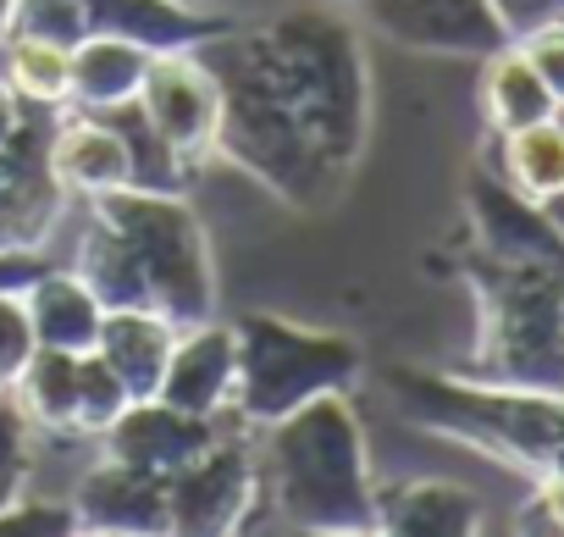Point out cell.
Returning a JSON list of instances; mask_svg holds the SVG:
<instances>
[{
  "instance_id": "6da1fadb",
  "label": "cell",
  "mask_w": 564,
  "mask_h": 537,
  "mask_svg": "<svg viewBox=\"0 0 564 537\" xmlns=\"http://www.w3.org/2000/svg\"><path fill=\"white\" fill-rule=\"evenodd\" d=\"M221 84L216 155L289 211H333L371 139V62L344 7H282L265 23L205 34Z\"/></svg>"
},
{
  "instance_id": "7a4b0ae2",
  "label": "cell",
  "mask_w": 564,
  "mask_h": 537,
  "mask_svg": "<svg viewBox=\"0 0 564 537\" xmlns=\"http://www.w3.org/2000/svg\"><path fill=\"white\" fill-rule=\"evenodd\" d=\"M73 272L100 294V305H150L177 333L216 316V255L205 222L183 194L117 189L84 200V233Z\"/></svg>"
},
{
  "instance_id": "3957f363",
  "label": "cell",
  "mask_w": 564,
  "mask_h": 537,
  "mask_svg": "<svg viewBox=\"0 0 564 537\" xmlns=\"http://www.w3.org/2000/svg\"><path fill=\"white\" fill-rule=\"evenodd\" d=\"M254 515H271L289 531H377V476L349 394H322L271 427H254Z\"/></svg>"
},
{
  "instance_id": "277c9868",
  "label": "cell",
  "mask_w": 564,
  "mask_h": 537,
  "mask_svg": "<svg viewBox=\"0 0 564 537\" xmlns=\"http://www.w3.org/2000/svg\"><path fill=\"white\" fill-rule=\"evenodd\" d=\"M459 278L476 300V344L465 377L564 394V255L459 249Z\"/></svg>"
},
{
  "instance_id": "5b68a950",
  "label": "cell",
  "mask_w": 564,
  "mask_h": 537,
  "mask_svg": "<svg viewBox=\"0 0 564 537\" xmlns=\"http://www.w3.org/2000/svg\"><path fill=\"white\" fill-rule=\"evenodd\" d=\"M388 399L404 421L448 443H465L531 482L564 471V394L481 383L465 372L388 366Z\"/></svg>"
},
{
  "instance_id": "8992f818",
  "label": "cell",
  "mask_w": 564,
  "mask_h": 537,
  "mask_svg": "<svg viewBox=\"0 0 564 537\" xmlns=\"http://www.w3.org/2000/svg\"><path fill=\"white\" fill-rule=\"evenodd\" d=\"M232 333H238L232 416L243 427H271L322 394H349L366 372V355L355 339L327 333V327H300L271 311L238 316Z\"/></svg>"
},
{
  "instance_id": "52a82bcc",
  "label": "cell",
  "mask_w": 564,
  "mask_h": 537,
  "mask_svg": "<svg viewBox=\"0 0 564 537\" xmlns=\"http://www.w3.org/2000/svg\"><path fill=\"white\" fill-rule=\"evenodd\" d=\"M254 427H227L205 454L166 476V531L177 537H227L249 531L254 515Z\"/></svg>"
},
{
  "instance_id": "ba28073f",
  "label": "cell",
  "mask_w": 564,
  "mask_h": 537,
  "mask_svg": "<svg viewBox=\"0 0 564 537\" xmlns=\"http://www.w3.org/2000/svg\"><path fill=\"white\" fill-rule=\"evenodd\" d=\"M139 117L144 128L177 155V167L188 178L205 172V161H216V128H221V84L216 73L199 62L194 45H172L155 51L139 84Z\"/></svg>"
},
{
  "instance_id": "9c48e42d",
  "label": "cell",
  "mask_w": 564,
  "mask_h": 537,
  "mask_svg": "<svg viewBox=\"0 0 564 537\" xmlns=\"http://www.w3.org/2000/svg\"><path fill=\"white\" fill-rule=\"evenodd\" d=\"M51 117L56 111L34 117L29 106V122L18 128V139L0 144V249L45 244L73 205V194L51 172Z\"/></svg>"
},
{
  "instance_id": "30bf717a",
  "label": "cell",
  "mask_w": 564,
  "mask_h": 537,
  "mask_svg": "<svg viewBox=\"0 0 564 537\" xmlns=\"http://www.w3.org/2000/svg\"><path fill=\"white\" fill-rule=\"evenodd\" d=\"M360 18L382 40H393L404 51H421V56L481 62L498 45H509L492 0H366Z\"/></svg>"
},
{
  "instance_id": "8fae6325",
  "label": "cell",
  "mask_w": 564,
  "mask_h": 537,
  "mask_svg": "<svg viewBox=\"0 0 564 537\" xmlns=\"http://www.w3.org/2000/svg\"><path fill=\"white\" fill-rule=\"evenodd\" d=\"M51 172L73 200H100L117 189H139L133 139L117 117L100 111H56L51 117Z\"/></svg>"
},
{
  "instance_id": "7c38bea8",
  "label": "cell",
  "mask_w": 564,
  "mask_h": 537,
  "mask_svg": "<svg viewBox=\"0 0 564 537\" xmlns=\"http://www.w3.org/2000/svg\"><path fill=\"white\" fill-rule=\"evenodd\" d=\"M227 421H232V410L227 416H188V410H172L161 399H133L100 432V443L122 465H139L150 476H172L177 465H188L194 454H205L227 432Z\"/></svg>"
},
{
  "instance_id": "4fadbf2b",
  "label": "cell",
  "mask_w": 564,
  "mask_h": 537,
  "mask_svg": "<svg viewBox=\"0 0 564 537\" xmlns=\"http://www.w3.org/2000/svg\"><path fill=\"white\" fill-rule=\"evenodd\" d=\"M232 388H238V333L232 322H199L183 327L172 344V361L161 372L155 399L188 416H227L232 410Z\"/></svg>"
},
{
  "instance_id": "5bb4252c",
  "label": "cell",
  "mask_w": 564,
  "mask_h": 537,
  "mask_svg": "<svg viewBox=\"0 0 564 537\" xmlns=\"http://www.w3.org/2000/svg\"><path fill=\"white\" fill-rule=\"evenodd\" d=\"M73 515H78V531L161 537L166 531V476H150V471L106 454L95 471H84V482L73 493Z\"/></svg>"
},
{
  "instance_id": "9a60e30c",
  "label": "cell",
  "mask_w": 564,
  "mask_h": 537,
  "mask_svg": "<svg viewBox=\"0 0 564 537\" xmlns=\"http://www.w3.org/2000/svg\"><path fill=\"white\" fill-rule=\"evenodd\" d=\"M377 531L476 537L487 531V504L454 476H399V482H377Z\"/></svg>"
},
{
  "instance_id": "2e32d148",
  "label": "cell",
  "mask_w": 564,
  "mask_h": 537,
  "mask_svg": "<svg viewBox=\"0 0 564 537\" xmlns=\"http://www.w3.org/2000/svg\"><path fill=\"white\" fill-rule=\"evenodd\" d=\"M23 316H29V339L40 350H67V355H84L95 350L100 339V294L73 272V266H45V272L23 289Z\"/></svg>"
},
{
  "instance_id": "e0dca14e",
  "label": "cell",
  "mask_w": 564,
  "mask_h": 537,
  "mask_svg": "<svg viewBox=\"0 0 564 537\" xmlns=\"http://www.w3.org/2000/svg\"><path fill=\"white\" fill-rule=\"evenodd\" d=\"M150 45L128 40V34H84L67 62H73V95L67 106L73 111H122L139 100V84H144V67H150Z\"/></svg>"
},
{
  "instance_id": "ac0fdd59",
  "label": "cell",
  "mask_w": 564,
  "mask_h": 537,
  "mask_svg": "<svg viewBox=\"0 0 564 537\" xmlns=\"http://www.w3.org/2000/svg\"><path fill=\"white\" fill-rule=\"evenodd\" d=\"M172 344H177V327L150 305H111L100 316V339H95L100 361L128 383L133 399H155L161 372L172 361Z\"/></svg>"
},
{
  "instance_id": "d6986e66",
  "label": "cell",
  "mask_w": 564,
  "mask_h": 537,
  "mask_svg": "<svg viewBox=\"0 0 564 537\" xmlns=\"http://www.w3.org/2000/svg\"><path fill=\"white\" fill-rule=\"evenodd\" d=\"M481 117H487V133L492 139L558 117V100L547 95L542 73L525 62V51L514 40L498 45L492 56H481Z\"/></svg>"
},
{
  "instance_id": "ffe728a7",
  "label": "cell",
  "mask_w": 564,
  "mask_h": 537,
  "mask_svg": "<svg viewBox=\"0 0 564 537\" xmlns=\"http://www.w3.org/2000/svg\"><path fill=\"white\" fill-rule=\"evenodd\" d=\"M12 399L34 421L40 438H84V427H78V355L34 344L12 377Z\"/></svg>"
},
{
  "instance_id": "44dd1931",
  "label": "cell",
  "mask_w": 564,
  "mask_h": 537,
  "mask_svg": "<svg viewBox=\"0 0 564 537\" xmlns=\"http://www.w3.org/2000/svg\"><path fill=\"white\" fill-rule=\"evenodd\" d=\"M492 172L509 189H520L525 200L547 205L564 189V117H547V122L492 139Z\"/></svg>"
},
{
  "instance_id": "7402d4cb",
  "label": "cell",
  "mask_w": 564,
  "mask_h": 537,
  "mask_svg": "<svg viewBox=\"0 0 564 537\" xmlns=\"http://www.w3.org/2000/svg\"><path fill=\"white\" fill-rule=\"evenodd\" d=\"M0 78L12 84V95L34 111H67V95H73V62H67V45H51V40H29V34H12L0 45Z\"/></svg>"
},
{
  "instance_id": "603a6c76",
  "label": "cell",
  "mask_w": 564,
  "mask_h": 537,
  "mask_svg": "<svg viewBox=\"0 0 564 537\" xmlns=\"http://www.w3.org/2000/svg\"><path fill=\"white\" fill-rule=\"evenodd\" d=\"M128 405H133L128 383L100 361V350H84L78 355V427H84V438H100Z\"/></svg>"
},
{
  "instance_id": "cb8c5ba5",
  "label": "cell",
  "mask_w": 564,
  "mask_h": 537,
  "mask_svg": "<svg viewBox=\"0 0 564 537\" xmlns=\"http://www.w3.org/2000/svg\"><path fill=\"white\" fill-rule=\"evenodd\" d=\"M34 421L18 410L12 388H0V509H7L23 487H29V465H34Z\"/></svg>"
},
{
  "instance_id": "d4e9b609",
  "label": "cell",
  "mask_w": 564,
  "mask_h": 537,
  "mask_svg": "<svg viewBox=\"0 0 564 537\" xmlns=\"http://www.w3.org/2000/svg\"><path fill=\"white\" fill-rule=\"evenodd\" d=\"M67 531H78V515L62 498H23L18 493L0 509V537H67Z\"/></svg>"
},
{
  "instance_id": "484cf974",
  "label": "cell",
  "mask_w": 564,
  "mask_h": 537,
  "mask_svg": "<svg viewBox=\"0 0 564 537\" xmlns=\"http://www.w3.org/2000/svg\"><path fill=\"white\" fill-rule=\"evenodd\" d=\"M514 45L525 51V62L542 73L547 95H553V100H558V111H564V18H553V23H542V29L520 34Z\"/></svg>"
},
{
  "instance_id": "4316f807",
  "label": "cell",
  "mask_w": 564,
  "mask_h": 537,
  "mask_svg": "<svg viewBox=\"0 0 564 537\" xmlns=\"http://www.w3.org/2000/svg\"><path fill=\"white\" fill-rule=\"evenodd\" d=\"M514 531H553V537H564V471L531 482V498L514 509Z\"/></svg>"
},
{
  "instance_id": "83f0119b",
  "label": "cell",
  "mask_w": 564,
  "mask_h": 537,
  "mask_svg": "<svg viewBox=\"0 0 564 537\" xmlns=\"http://www.w3.org/2000/svg\"><path fill=\"white\" fill-rule=\"evenodd\" d=\"M29 350H34V339H29L23 294H0V388H12V377L29 361Z\"/></svg>"
},
{
  "instance_id": "f1b7e54d",
  "label": "cell",
  "mask_w": 564,
  "mask_h": 537,
  "mask_svg": "<svg viewBox=\"0 0 564 537\" xmlns=\"http://www.w3.org/2000/svg\"><path fill=\"white\" fill-rule=\"evenodd\" d=\"M492 12H498L503 34H509V40H520V34H531V29H542V23L564 18V0H492Z\"/></svg>"
},
{
  "instance_id": "f546056e",
  "label": "cell",
  "mask_w": 564,
  "mask_h": 537,
  "mask_svg": "<svg viewBox=\"0 0 564 537\" xmlns=\"http://www.w3.org/2000/svg\"><path fill=\"white\" fill-rule=\"evenodd\" d=\"M45 266H51L45 244H34V249H0V294H23Z\"/></svg>"
},
{
  "instance_id": "4dcf8cb0",
  "label": "cell",
  "mask_w": 564,
  "mask_h": 537,
  "mask_svg": "<svg viewBox=\"0 0 564 537\" xmlns=\"http://www.w3.org/2000/svg\"><path fill=\"white\" fill-rule=\"evenodd\" d=\"M23 122H29V106L12 95V84H7V78H0V144H12Z\"/></svg>"
},
{
  "instance_id": "1f68e13d",
  "label": "cell",
  "mask_w": 564,
  "mask_h": 537,
  "mask_svg": "<svg viewBox=\"0 0 564 537\" xmlns=\"http://www.w3.org/2000/svg\"><path fill=\"white\" fill-rule=\"evenodd\" d=\"M542 211H547V216H553V227H558V233H564V189H558V194H553V200H547V205H542Z\"/></svg>"
},
{
  "instance_id": "d6a6232c",
  "label": "cell",
  "mask_w": 564,
  "mask_h": 537,
  "mask_svg": "<svg viewBox=\"0 0 564 537\" xmlns=\"http://www.w3.org/2000/svg\"><path fill=\"white\" fill-rule=\"evenodd\" d=\"M12 40V0H0V45Z\"/></svg>"
},
{
  "instance_id": "836d02e7",
  "label": "cell",
  "mask_w": 564,
  "mask_h": 537,
  "mask_svg": "<svg viewBox=\"0 0 564 537\" xmlns=\"http://www.w3.org/2000/svg\"><path fill=\"white\" fill-rule=\"evenodd\" d=\"M327 7H344V12H360V7H366V0H327Z\"/></svg>"
},
{
  "instance_id": "e575fe53",
  "label": "cell",
  "mask_w": 564,
  "mask_h": 537,
  "mask_svg": "<svg viewBox=\"0 0 564 537\" xmlns=\"http://www.w3.org/2000/svg\"><path fill=\"white\" fill-rule=\"evenodd\" d=\"M183 7H199V0H183Z\"/></svg>"
},
{
  "instance_id": "d590c367",
  "label": "cell",
  "mask_w": 564,
  "mask_h": 537,
  "mask_svg": "<svg viewBox=\"0 0 564 537\" xmlns=\"http://www.w3.org/2000/svg\"><path fill=\"white\" fill-rule=\"evenodd\" d=\"M558 117H564V111H558Z\"/></svg>"
}]
</instances>
